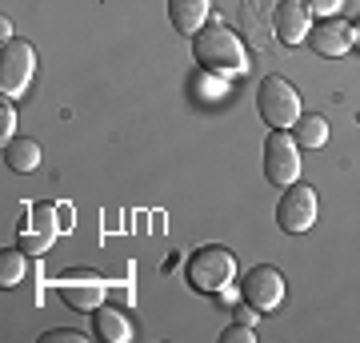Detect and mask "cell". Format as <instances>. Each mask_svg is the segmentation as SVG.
<instances>
[{
	"instance_id": "obj_1",
	"label": "cell",
	"mask_w": 360,
	"mask_h": 343,
	"mask_svg": "<svg viewBox=\"0 0 360 343\" xmlns=\"http://www.w3.org/2000/svg\"><path fill=\"white\" fill-rule=\"evenodd\" d=\"M193 56L205 72H217V76H245L248 72V52L245 40L236 36L229 25H205L193 36Z\"/></svg>"
},
{
	"instance_id": "obj_2",
	"label": "cell",
	"mask_w": 360,
	"mask_h": 343,
	"mask_svg": "<svg viewBox=\"0 0 360 343\" xmlns=\"http://www.w3.org/2000/svg\"><path fill=\"white\" fill-rule=\"evenodd\" d=\"M257 112L269 128H292L300 120V92L284 76H264L257 88Z\"/></svg>"
},
{
	"instance_id": "obj_3",
	"label": "cell",
	"mask_w": 360,
	"mask_h": 343,
	"mask_svg": "<svg viewBox=\"0 0 360 343\" xmlns=\"http://www.w3.org/2000/svg\"><path fill=\"white\" fill-rule=\"evenodd\" d=\"M236 276V255L229 248H200L188 260V283L205 295H220Z\"/></svg>"
},
{
	"instance_id": "obj_4",
	"label": "cell",
	"mask_w": 360,
	"mask_h": 343,
	"mask_svg": "<svg viewBox=\"0 0 360 343\" xmlns=\"http://www.w3.org/2000/svg\"><path fill=\"white\" fill-rule=\"evenodd\" d=\"M264 176L276 188H292L300 176V144L288 136V128H272V136L264 140Z\"/></svg>"
},
{
	"instance_id": "obj_5",
	"label": "cell",
	"mask_w": 360,
	"mask_h": 343,
	"mask_svg": "<svg viewBox=\"0 0 360 343\" xmlns=\"http://www.w3.org/2000/svg\"><path fill=\"white\" fill-rule=\"evenodd\" d=\"M32 72H37V48L28 40H4V48H0V92L8 100L25 96Z\"/></svg>"
},
{
	"instance_id": "obj_6",
	"label": "cell",
	"mask_w": 360,
	"mask_h": 343,
	"mask_svg": "<svg viewBox=\"0 0 360 343\" xmlns=\"http://www.w3.org/2000/svg\"><path fill=\"white\" fill-rule=\"evenodd\" d=\"M276 224H281L288 236H300L316 224V188L309 184H292V188L281 196L276 203Z\"/></svg>"
},
{
	"instance_id": "obj_7",
	"label": "cell",
	"mask_w": 360,
	"mask_h": 343,
	"mask_svg": "<svg viewBox=\"0 0 360 343\" xmlns=\"http://www.w3.org/2000/svg\"><path fill=\"white\" fill-rule=\"evenodd\" d=\"M240 295H245V304H252L257 311H272V307H281V300H284V276L269 264H257L245 276V283H240Z\"/></svg>"
},
{
	"instance_id": "obj_8",
	"label": "cell",
	"mask_w": 360,
	"mask_h": 343,
	"mask_svg": "<svg viewBox=\"0 0 360 343\" xmlns=\"http://www.w3.org/2000/svg\"><path fill=\"white\" fill-rule=\"evenodd\" d=\"M272 28H276V40H281V44H300V40H309V32H312L309 0H276V8H272Z\"/></svg>"
},
{
	"instance_id": "obj_9",
	"label": "cell",
	"mask_w": 360,
	"mask_h": 343,
	"mask_svg": "<svg viewBox=\"0 0 360 343\" xmlns=\"http://www.w3.org/2000/svg\"><path fill=\"white\" fill-rule=\"evenodd\" d=\"M56 292H60V300H65L72 311H96V307L104 304V280L96 276V271H72V276H65V280L56 283Z\"/></svg>"
},
{
	"instance_id": "obj_10",
	"label": "cell",
	"mask_w": 360,
	"mask_h": 343,
	"mask_svg": "<svg viewBox=\"0 0 360 343\" xmlns=\"http://www.w3.org/2000/svg\"><path fill=\"white\" fill-rule=\"evenodd\" d=\"M309 44H312L316 56H345V52L356 44V36H352V25H348V20L328 16V20H321V25L309 32Z\"/></svg>"
},
{
	"instance_id": "obj_11",
	"label": "cell",
	"mask_w": 360,
	"mask_h": 343,
	"mask_svg": "<svg viewBox=\"0 0 360 343\" xmlns=\"http://www.w3.org/2000/svg\"><path fill=\"white\" fill-rule=\"evenodd\" d=\"M32 224L37 228L32 231H20V252L28 255H40V252H49V243L56 240V231H65L60 228V212H56V203H40V208H32Z\"/></svg>"
},
{
	"instance_id": "obj_12",
	"label": "cell",
	"mask_w": 360,
	"mask_h": 343,
	"mask_svg": "<svg viewBox=\"0 0 360 343\" xmlns=\"http://www.w3.org/2000/svg\"><path fill=\"white\" fill-rule=\"evenodd\" d=\"M208 8H212V0H168V20L176 32L196 36L208 20Z\"/></svg>"
},
{
	"instance_id": "obj_13",
	"label": "cell",
	"mask_w": 360,
	"mask_h": 343,
	"mask_svg": "<svg viewBox=\"0 0 360 343\" xmlns=\"http://www.w3.org/2000/svg\"><path fill=\"white\" fill-rule=\"evenodd\" d=\"M92 335L104 343H129L132 339V323L124 311H116V307H96L92 311Z\"/></svg>"
},
{
	"instance_id": "obj_14",
	"label": "cell",
	"mask_w": 360,
	"mask_h": 343,
	"mask_svg": "<svg viewBox=\"0 0 360 343\" xmlns=\"http://www.w3.org/2000/svg\"><path fill=\"white\" fill-rule=\"evenodd\" d=\"M40 140L32 136H8L4 140V164L13 168V172H37L40 168Z\"/></svg>"
},
{
	"instance_id": "obj_15",
	"label": "cell",
	"mask_w": 360,
	"mask_h": 343,
	"mask_svg": "<svg viewBox=\"0 0 360 343\" xmlns=\"http://www.w3.org/2000/svg\"><path fill=\"white\" fill-rule=\"evenodd\" d=\"M260 8H264V0H245L240 4V28L248 32V40L257 44V48H272V20H269V13L260 16Z\"/></svg>"
},
{
	"instance_id": "obj_16",
	"label": "cell",
	"mask_w": 360,
	"mask_h": 343,
	"mask_svg": "<svg viewBox=\"0 0 360 343\" xmlns=\"http://www.w3.org/2000/svg\"><path fill=\"white\" fill-rule=\"evenodd\" d=\"M292 128H296V144L300 148H324L328 144V120L324 116H300Z\"/></svg>"
},
{
	"instance_id": "obj_17",
	"label": "cell",
	"mask_w": 360,
	"mask_h": 343,
	"mask_svg": "<svg viewBox=\"0 0 360 343\" xmlns=\"http://www.w3.org/2000/svg\"><path fill=\"white\" fill-rule=\"evenodd\" d=\"M25 255L28 252H20V248H4L0 252V288H16V283L25 280V271H28Z\"/></svg>"
},
{
	"instance_id": "obj_18",
	"label": "cell",
	"mask_w": 360,
	"mask_h": 343,
	"mask_svg": "<svg viewBox=\"0 0 360 343\" xmlns=\"http://www.w3.org/2000/svg\"><path fill=\"white\" fill-rule=\"evenodd\" d=\"M220 339L224 343H257V331H252V323H232V328H224Z\"/></svg>"
},
{
	"instance_id": "obj_19",
	"label": "cell",
	"mask_w": 360,
	"mask_h": 343,
	"mask_svg": "<svg viewBox=\"0 0 360 343\" xmlns=\"http://www.w3.org/2000/svg\"><path fill=\"white\" fill-rule=\"evenodd\" d=\"M44 343H89V335L84 331H68V328H56V331H44Z\"/></svg>"
},
{
	"instance_id": "obj_20",
	"label": "cell",
	"mask_w": 360,
	"mask_h": 343,
	"mask_svg": "<svg viewBox=\"0 0 360 343\" xmlns=\"http://www.w3.org/2000/svg\"><path fill=\"white\" fill-rule=\"evenodd\" d=\"M340 4H345V0H309V8H312L316 16H321V20L336 16V13H340Z\"/></svg>"
},
{
	"instance_id": "obj_21",
	"label": "cell",
	"mask_w": 360,
	"mask_h": 343,
	"mask_svg": "<svg viewBox=\"0 0 360 343\" xmlns=\"http://www.w3.org/2000/svg\"><path fill=\"white\" fill-rule=\"evenodd\" d=\"M0 124H4V140H8V136H13V132H16V112H13V108H8V104L0 108Z\"/></svg>"
},
{
	"instance_id": "obj_22",
	"label": "cell",
	"mask_w": 360,
	"mask_h": 343,
	"mask_svg": "<svg viewBox=\"0 0 360 343\" xmlns=\"http://www.w3.org/2000/svg\"><path fill=\"white\" fill-rule=\"evenodd\" d=\"M56 212H60V228H72V224H77V212H72V208H68V203H56Z\"/></svg>"
},
{
	"instance_id": "obj_23",
	"label": "cell",
	"mask_w": 360,
	"mask_h": 343,
	"mask_svg": "<svg viewBox=\"0 0 360 343\" xmlns=\"http://www.w3.org/2000/svg\"><path fill=\"white\" fill-rule=\"evenodd\" d=\"M257 316H260V311L252 304H245L240 311H236V319H240V323H252V328H257Z\"/></svg>"
},
{
	"instance_id": "obj_24",
	"label": "cell",
	"mask_w": 360,
	"mask_h": 343,
	"mask_svg": "<svg viewBox=\"0 0 360 343\" xmlns=\"http://www.w3.org/2000/svg\"><path fill=\"white\" fill-rule=\"evenodd\" d=\"M352 36H356V40H360V25H356V28H352Z\"/></svg>"
}]
</instances>
